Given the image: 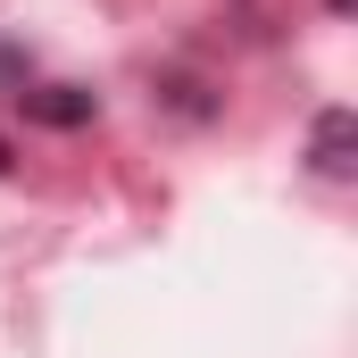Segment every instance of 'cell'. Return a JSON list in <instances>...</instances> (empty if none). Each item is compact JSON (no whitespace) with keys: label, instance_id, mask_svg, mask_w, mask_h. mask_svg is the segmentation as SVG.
<instances>
[{"label":"cell","instance_id":"cell-1","mask_svg":"<svg viewBox=\"0 0 358 358\" xmlns=\"http://www.w3.org/2000/svg\"><path fill=\"white\" fill-rule=\"evenodd\" d=\"M350 134H358V117L350 108H325V117H317V134H308V167H317V176L325 183H350Z\"/></svg>","mask_w":358,"mask_h":358},{"label":"cell","instance_id":"cell-3","mask_svg":"<svg viewBox=\"0 0 358 358\" xmlns=\"http://www.w3.org/2000/svg\"><path fill=\"white\" fill-rule=\"evenodd\" d=\"M334 8H350V0H334Z\"/></svg>","mask_w":358,"mask_h":358},{"label":"cell","instance_id":"cell-2","mask_svg":"<svg viewBox=\"0 0 358 358\" xmlns=\"http://www.w3.org/2000/svg\"><path fill=\"white\" fill-rule=\"evenodd\" d=\"M92 108H100V100H92V92H76V84H42V92H25V117H34V125H84Z\"/></svg>","mask_w":358,"mask_h":358}]
</instances>
